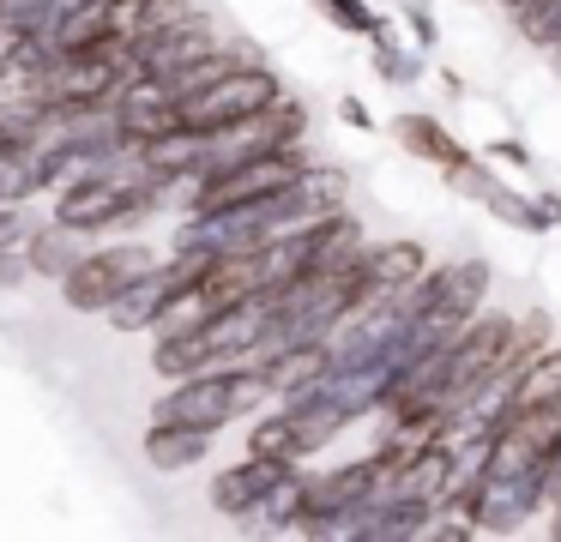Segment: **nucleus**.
Instances as JSON below:
<instances>
[{
    "label": "nucleus",
    "mask_w": 561,
    "mask_h": 542,
    "mask_svg": "<svg viewBox=\"0 0 561 542\" xmlns=\"http://www.w3.org/2000/svg\"><path fill=\"white\" fill-rule=\"evenodd\" d=\"M549 524H556V537H561V494H549Z\"/></svg>",
    "instance_id": "obj_29"
},
{
    "label": "nucleus",
    "mask_w": 561,
    "mask_h": 542,
    "mask_svg": "<svg viewBox=\"0 0 561 542\" xmlns=\"http://www.w3.org/2000/svg\"><path fill=\"white\" fill-rule=\"evenodd\" d=\"M561 397V349H537L513 368V385H507V410H543Z\"/></svg>",
    "instance_id": "obj_16"
},
{
    "label": "nucleus",
    "mask_w": 561,
    "mask_h": 542,
    "mask_svg": "<svg viewBox=\"0 0 561 542\" xmlns=\"http://www.w3.org/2000/svg\"><path fill=\"white\" fill-rule=\"evenodd\" d=\"M392 132H399V145L416 157V163L440 169V175H459L465 163H477V157L465 151V139H459V132H453L447 120L423 115V108H411V115H399V120H392Z\"/></svg>",
    "instance_id": "obj_9"
},
{
    "label": "nucleus",
    "mask_w": 561,
    "mask_h": 542,
    "mask_svg": "<svg viewBox=\"0 0 561 542\" xmlns=\"http://www.w3.org/2000/svg\"><path fill=\"white\" fill-rule=\"evenodd\" d=\"M37 193H49V169L37 151H7L0 157V205H31Z\"/></svg>",
    "instance_id": "obj_19"
},
{
    "label": "nucleus",
    "mask_w": 561,
    "mask_h": 542,
    "mask_svg": "<svg viewBox=\"0 0 561 542\" xmlns=\"http://www.w3.org/2000/svg\"><path fill=\"white\" fill-rule=\"evenodd\" d=\"M43 127V103L37 96H0V157L7 151H31Z\"/></svg>",
    "instance_id": "obj_20"
},
{
    "label": "nucleus",
    "mask_w": 561,
    "mask_h": 542,
    "mask_svg": "<svg viewBox=\"0 0 561 542\" xmlns=\"http://www.w3.org/2000/svg\"><path fill=\"white\" fill-rule=\"evenodd\" d=\"M278 96H284V84L266 60H236L230 72H218V79L199 84L194 96H182V120L199 132H211V127H230V120H242V115H260V108L278 103Z\"/></svg>",
    "instance_id": "obj_4"
},
{
    "label": "nucleus",
    "mask_w": 561,
    "mask_h": 542,
    "mask_svg": "<svg viewBox=\"0 0 561 542\" xmlns=\"http://www.w3.org/2000/svg\"><path fill=\"white\" fill-rule=\"evenodd\" d=\"M404 36H411L416 48L440 43V24H435V12H428V0H404Z\"/></svg>",
    "instance_id": "obj_23"
},
{
    "label": "nucleus",
    "mask_w": 561,
    "mask_h": 542,
    "mask_svg": "<svg viewBox=\"0 0 561 542\" xmlns=\"http://www.w3.org/2000/svg\"><path fill=\"white\" fill-rule=\"evenodd\" d=\"M139 72L134 48L127 43H91V48H73V55H55L49 72L37 84V103L49 108H103L115 103L127 79Z\"/></svg>",
    "instance_id": "obj_2"
},
{
    "label": "nucleus",
    "mask_w": 561,
    "mask_h": 542,
    "mask_svg": "<svg viewBox=\"0 0 561 542\" xmlns=\"http://www.w3.org/2000/svg\"><path fill=\"white\" fill-rule=\"evenodd\" d=\"M248 452H254V458H278V464H302L296 410L290 404H278V410L260 404V416H248Z\"/></svg>",
    "instance_id": "obj_17"
},
{
    "label": "nucleus",
    "mask_w": 561,
    "mask_h": 542,
    "mask_svg": "<svg viewBox=\"0 0 561 542\" xmlns=\"http://www.w3.org/2000/svg\"><path fill=\"white\" fill-rule=\"evenodd\" d=\"M158 253L146 241H103V247H85L73 265L61 272V301L73 313H103L139 272H151Z\"/></svg>",
    "instance_id": "obj_3"
},
{
    "label": "nucleus",
    "mask_w": 561,
    "mask_h": 542,
    "mask_svg": "<svg viewBox=\"0 0 561 542\" xmlns=\"http://www.w3.org/2000/svg\"><path fill=\"white\" fill-rule=\"evenodd\" d=\"M327 361H332L327 344H278V349H266L254 368L266 373V392L284 404V397H296L302 385H314L320 373H327Z\"/></svg>",
    "instance_id": "obj_12"
},
{
    "label": "nucleus",
    "mask_w": 561,
    "mask_h": 542,
    "mask_svg": "<svg viewBox=\"0 0 561 542\" xmlns=\"http://www.w3.org/2000/svg\"><path fill=\"white\" fill-rule=\"evenodd\" d=\"M19 253H25L31 277H49V284H61V272L79 260V253H85V235L49 217V223H31V235L19 241Z\"/></svg>",
    "instance_id": "obj_14"
},
{
    "label": "nucleus",
    "mask_w": 561,
    "mask_h": 542,
    "mask_svg": "<svg viewBox=\"0 0 561 542\" xmlns=\"http://www.w3.org/2000/svg\"><path fill=\"white\" fill-rule=\"evenodd\" d=\"M19 284H31L25 253H19V247H0V289H19Z\"/></svg>",
    "instance_id": "obj_25"
},
{
    "label": "nucleus",
    "mask_w": 561,
    "mask_h": 542,
    "mask_svg": "<svg viewBox=\"0 0 561 542\" xmlns=\"http://www.w3.org/2000/svg\"><path fill=\"white\" fill-rule=\"evenodd\" d=\"M260 404H272V392H266V373H260L254 361H211V368H199V373L170 380V392L151 404V416L194 422V428L224 434L230 422H248Z\"/></svg>",
    "instance_id": "obj_1"
},
{
    "label": "nucleus",
    "mask_w": 561,
    "mask_h": 542,
    "mask_svg": "<svg viewBox=\"0 0 561 542\" xmlns=\"http://www.w3.org/2000/svg\"><path fill=\"white\" fill-rule=\"evenodd\" d=\"M368 43H375V72L387 84H416L423 79V48H416L411 36H399V19H380L375 31H368Z\"/></svg>",
    "instance_id": "obj_18"
},
{
    "label": "nucleus",
    "mask_w": 561,
    "mask_h": 542,
    "mask_svg": "<svg viewBox=\"0 0 561 542\" xmlns=\"http://www.w3.org/2000/svg\"><path fill=\"white\" fill-rule=\"evenodd\" d=\"M278 458H236V464H224L218 476H211V488H206V500H211V512L218 518H236V524H242L248 512H254V500L260 494H266V482L278 476Z\"/></svg>",
    "instance_id": "obj_11"
},
{
    "label": "nucleus",
    "mask_w": 561,
    "mask_h": 542,
    "mask_svg": "<svg viewBox=\"0 0 561 542\" xmlns=\"http://www.w3.org/2000/svg\"><path fill=\"white\" fill-rule=\"evenodd\" d=\"M489 289H495L489 260H459V265H428V272L404 289V301H411V313H423V320L440 325V332H453V325H465L477 308H483Z\"/></svg>",
    "instance_id": "obj_6"
},
{
    "label": "nucleus",
    "mask_w": 561,
    "mask_h": 542,
    "mask_svg": "<svg viewBox=\"0 0 561 542\" xmlns=\"http://www.w3.org/2000/svg\"><path fill=\"white\" fill-rule=\"evenodd\" d=\"M356 272H363L368 301H375V296H404V289H411L416 277L428 272V247H423V241H411V235H399V241H368L363 260H356Z\"/></svg>",
    "instance_id": "obj_8"
},
{
    "label": "nucleus",
    "mask_w": 561,
    "mask_h": 542,
    "mask_svg": "<svg viewBox=\"0 0 561 542\" xmlns=\"http://www.w3.org/2000/svg\"><path fill=\"white\" fill-rule=\"evenodd\" d=\"M163 296H170V272H163V260H158L151 272H139L134 284L103 308V320H110V332H151V325H158Z\"/></svg>",
    "instance_id": "obj_13"
},
{
    "label": "nucleus",
    "mask_w": 561,
    "mask_h": 542,
    "mask_svg": "<svg viewBox=\"0 0 561 542\" xmlns=\"http://www.w3.org/2000/svg\"><path fill=\"white\" fill-rule=\"evenodd\" d=\"M25 235H31V217H25V205H0V247H19Z\"/></svg>",
    "instance_id": "obj_24"
},
{
    "label": "nucleus",
    "mask_w": 561,
    "mask_h": 542,
    "mask_svg": "<svg viewBox=\"0 0 561 542\" xmlns=\"http://www.w3.org/2000/svg\"><path fill=\"white\" fill-rule=\"evenodd\" d=\"M543 506H549L543 464H531V470H483L477 488L465 494V512H471L477 537H507V530H525Z\"/></svg>",
    "instance_id": "obj_5"
},
{
    "label": "nucleus",
    "mask_w": 561,
    "mask_h": 542,
    "mask_svg": "<svg viewBox=\"0 0 561 542\" xmlns=\"http://www.w3.org/2000/svg\"><path fill=\"white\" fill-rule=\"evenodd\" d=\"M314 12L332 24V31H344V36H368L380 24V12L368 7V0H314Z\"/></svg>",
    "instance_id": "obj_22"
},
{
    "label": "nucleus",
    "mask_w": 561,
    "mask_h": 542,
    "mask_svg": "<svg viewBox=\"0 0 561 542\" xmlns=\"http://www.w3.org/2000/svg\"><path fill=\"white\" fill-rule=\"evenodd\" d=\"M489 157H501V163H513V169H525V163H531V151H525L519 139H501V145H489Z\"/></svg>",
    "instance_id": "obj_27"
},
{
    "label": "nucleus",
    "mask_w": 561,
    "mask_h": 542,
    "mask_svg": "<svg viewBox=\"0 0 561 542\" xmlns=\"http://www.w3.org/2000/svg\"><path fill=\"white\" fill-rule=\"evenodd\" d=\"M110 115H115V127H122V139L139 151L146 139H158L163 127L182 120V96H175V84L163 79V72H134V79L115 91Z\"/></svg>",
    "instance_id": "obj_7"
},
{
    "label": "nucleus",
    "mask_w": 561,
    "mask_h": 542,
    "mask_svg": "<svg viewBox=\"0 0 561 542\" xmlns=\"http://www.w3.org/2000/svg\"><path fill=\"white\" fill-rule=\"evenodd\" d=\"M211 446H218V434H211V428H194V422H163V416H151V428H146V440H139V452H146V464H151V470L175 476V470L206 464Z\"/></svg>",
    "instance_id": "obj_10"
},
{
    "label": "nucleus",
    "mask_w": 561,
    "mask_h": 542,
    "mask_svg": "<svg viewBox=\"0 0 561 542\" xmlns=\"http://www.w3.org/2000/svg\"><path fill=\"white\" fill-rule=\"evenodd\" d=\"M513 24H519V36L531 48H556L561 43V0H525V7H513Z\"/></svg>",
    "instance_id": "obj_21"
},
{
    "label": "nucleus",
    "mask_w": 561,
    "mask_h": 542,
    "mask_svg": "<svg viewBox=\"0 0 561 542\" xmlns=\"http://www.w3.org/2000/svg\"><path fill=\"white\" fill-rule=\"evenodd\" d=\"M339 120H344L351 132H375V115H368L363 96H339Z\"/></svg>",
    "instance_id": "obj_26"
},
{
    "label": "nucleus",
    "mask_w": 561,
    "mask_h": 542,
    "mask_svg": "<svg viewBox=\"0 0 561 542\" xmlns=\"http://www.w3.org/2000/svg\"><path fill=\"white\" fill-rule=\"evenodd\" d=\"M537 199V217H543V229H561V193H531Z\"/></svg>",
    "instance_id": "obj_28"
},
{
    "label": "nucleus",
    "mask_w": 561,
    "mask_h": 542,
    "mask_svg": "<svg viewBox=\"0 0 561 542\" xmlns=\"http://www.w3.org/2000/svg\"><path fill=\"white\" fill-rule=\"evenodd\" d=\"M55 48L49 36H7L0 43V96H37Z\"/></svg>",
    "instance_id": "obj_15"
}]
</instances>
